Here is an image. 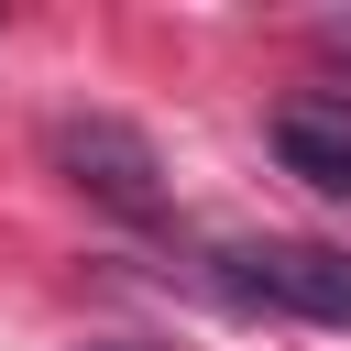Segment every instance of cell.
Instances as JSON below:
<instances>
[{"label":"cell","mask_w":351,"mask_h":351,"mask_svg":"<svg viewBox=\"0 0 351 351\" xmlns=\"http://www.w3.org/2000/svg\"><path fill=\"white\" fill-rule=\"evenodd\" d=\"M219 285L241 307H274V318H307V329H351V252H329V241H230Z\"/></svg>","instance_id":"obj_1"},{"label":"cell","mask_w":351,"mask_h":351,"mask_svg":"<svg viewBox=\"0 0 351 351\" xmlns=\"http://www.w3.org/2000/svg\"><path fill=\"white\" fill-rule=\"evenodd\" d=\"M99 351H143V340H99Z\"/></svg>","instance_id":"obj_4"},{"label":"cell","mask_w":351,"mask_h":351,"mask_svg":"<svg viewBox=\"0 0 351 351\" xmlns=\"http://www.w3.org/2000/svg\"><path fill=\"white\" fill-rule=\"evenodd\" d=\"M274 165L307 176L318 197H351V99H285L274 110Z\"/></svg>","instance_id":"obj_3"},{"label":"cell","mask_w":351,"mask_h":351,"mask_svg":"<svg viewBox=\"0 0 351 351\" xmlns=\"http://www.w3.org/2000/svg\"><path fill=\"white\" fill-rule=\"evenodd\" d=\"M55 165H66V186H88L99 208H121V219H165V165H154V143H143L132 121H110V110L55 121Z\"/></svg>","instance_id":"obj_2"}]
</instances>
